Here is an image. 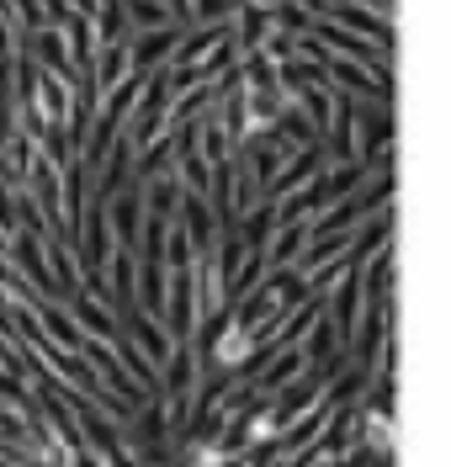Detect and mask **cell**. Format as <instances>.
Masks as SVG:
<instances>
[{
  "instance_id": "obj_1",
  "label": "cell",
  "mask_w": 451,
  "mask_h": 467,
  "mask_svg": "<svg viewBox=\"0 0 451 467\" xmlns=\"http://www.w3.org/2000/svg\"><path fill=\"white\" fill-rule=\"evenodd\" d=\"M122 451L133 457V467H176L180 446L170 441V425H165V404H159V393H149L144 404L122 420Z\"/></svg>"
},
{
  "instance_id": "obj_2",
  "label": "cell",
  "mask_w": 451,
  "mask_h": 467,
  "mask_svg": "<svg viewBox=\"0 0 451 467\" xmlns=\"http://www.w3.org/2000/svg\"><path fill=\"white\" fill-rule=\"evenodd\" d=\"M180 32L176 22H165V27H144V32H128V75H154V69H165L170 64V54H176V43H180Z\"/></svg>"
},
{
  "instance_id": "obj_3",
  "label": "cell",
  "mask_w": 451,
  "mask_h": 467,
  "mask_svg": "<svg viewBox=\"0 0 451 467\" xmlns=\"http://www.w3.org/2000/svg\"><path fill=\"white\" fill-rule=\"evenodd\" d=\"M319 393H324V382L313 378V372H298L292 382H282V388H276V393L266 399L271 425H276V431H287L298 414H308V409L319 404Z\"/></svg>"
},
{
  "instance_id": "obj_4",
  "label": "cell",
  "mask_w": 451,
  "mask_h": 467,
  "mask_svg": "<svg viewBox=\"0 0 451 467\" xmlns=\"http://www.w3.org/2000/svg\"><path fill=\"white\" fill-rule=\"evenodd\" d=\"M398 149V117L393 107H356V160H372V154H393Z\"/></svg>"
},
{
  "instance_id": "obj_5",
  "label": "cell",
  "mask_w": 451,
  "mask_h": 467,
  "mask_svg": "<svg viewBox=\"0 0 451 467\" xmlns=\"http://www.w3.org/2000/svg\"><path fill=\"white\" fill-rule=\"evenodd\" d=\"M330 160H324V144H302L292 149L287 160H282V171H276V181H271V192H266V202H282L287 192H298V186H308L313 175L324 171Z\"/></svg>"
},
{
  "instance_id": "obj_6",
  "label": "cell",
  "mask_w": 451,
  "mask_h": 467,
  "mask_svg": "<svg viewBox=\"0 0 451 467\" xmlns=\"http://www.w3.org/2000/svg\"><path fill=\"white\" fill-rule=\"evenodd\" d=\"M334 27L356 32V37H366V43H377V48H393V16H377V11H366V5H356V0H334L330 11Z\"/></svg>"
},
{
  "instance_id": "obj_7",
  "label": "cell",
  "mask_w": 451,
  "mask_h": 467,
  "mask_svg": "<svg viewBox=\"0 0 451 467\" xmlns=\"http://www.w3.org/2000/svg\"><path fill=\"white\" fill-rule=\"evenodd\" d=\"M64 308H69V319H75V329H80L86 340H107V346H112V340L122 335L118 314H112L101 297H90V292H69V303H64Z\"/></svg>"
},
{
  "instance_id": "obj_8",
  "label": "cell",
  "mask_w": 451,
  "mask_h": 467,
  "mask_svg": "<svg viewBox=\"0 0 451 467\" xmlns=\"http://www.w3.org/2000/svg\"><path fill=\"white\" fill-rule=\"evenodd\" d=\"M118 329H122V335H128L138 350H144V361L159 372V361L170 356V335H165V324L149 319V314H138V308H122V314H118Z\"/></svg>"
},
{
  "instance_id": "obj_9",
  "label": "cell",
  "mask_w": 451,
  "mask_h": 467,
  "mask_svg": "<svg viewBox=\"0 0 451 467\" xmlns=\"http://www.w3.org/2000/svg\"><path fill=\"white\" fill-rule=\"evenodd\" d=\"M176 223L191 234V244H197V255L208 250L212 239H218V223H212V207L208 197H197V192H180V207H176Z\"/></svg>"
},
{
  "instance_id": "obj_10",
  "label": "cell",
  "mask_w": 451,
  "mask_h": 467,
  "mask_svg": "<svg viewBox=\"0 0 451 467\" xmlns=\"http://www.w3.org/2000/svg\"><path fill=\"white\" fill-rule=\"evenodd\" d=\"M229 37H234V48L240 54H250V48H261L271 37V11L261 5V0H250V5H240L234 16H229Z\"/></svg>"
},
{
  "instance_id": "obj_11",
  "label": "cell",
  "mask_w": 451,
  "mask_h": 467,
  "mask_svg": "<svg viewBox=\"0 0 451 467\" xmlns=\"http://www.w3.org/2000/svg\"><path fill=\"white\" fill-rule=\"evenodd\" d=\"M90 90L96 96H107L112 86H122L128 80V43H101L96 48V58H90Z\"/></svg>"
},
{
  "instance_id": "obj_12",
  "label": "cell",
  "mask_w": 451,
  "mask_h": 467,
  "mask_svg": "<svg viewBox=\"0 0 451 467\" xmlns=\"http://www.w3.org/2000/svg\"><path fill=\"white\" fill-rule=\"evenodd\" d=\"M32 160H37V144H32L27 133H22V128H16V133H11V139H5V144H0V181H5V186H11V192H16V186H22V181H27Z\"/></svg>"
},
{
  "instance_id": "obj_13",
  "label": "cell",
  "mask_w": 451,
  "mask_h": 467,
  "mask_svg": "<svg viewBox=\"0 0 451 467\" xmlns=\"http://www.w3.org/2000/svg\"><path fill=\"white\" fill-rule=\"evenodd\" d=\"M271 133H276V139H287L292 149H302V144H319V133H313V122L302 117V107H298V101H282V107H276V117H271Z\"/></svg>"
},
{
  "instance_id": "obj_14",
  "label": "cell",
  "mask_w": 451,
  "mask_h": 467,
  "mask_svg": "<svg viewBox=\"0 0 451 467\" xmlns=\"http://www.w3.org/2000/svg\"><path fill=\"white\" fill-rule=\"evenodd\" d=\"M180 207V181L176 171H159L144 181V213H154V218H176Z\"/></svg>"
},
{
  "instance_id": "obj_15",
  "label": "cell",
  "mask_w": 451,
  "mask_h": 467,
  "mask_svg": "<svg viewBox=\"0 0 451 467\" xmlns=\"http://www.w3.org/2000/svg\"><path fill=\"white\" fill-rule=\"evenodd\" d=\"M308 239V223H276V234L266 239V265H292Z\"/></svg>"
},
{
  "instance_id": "obj_16",
  "label": "cell",
  "mask_w": 451,
  "mask_h": 467,
  "mask_svg": "<svg viewBox=\"0 0 451 467\" xmlns=\"http://www.w3.org/2000/svg\"><path fill=\"white\" fill-rule=\"evenodd\" d=\"M165 271H191L197 265V244H191V234L180 229L176 218H170V229H165Z\"/></svg>"
},
{
  "instance_id": "obj_17",
  "label": "cell",
  "mask_w": 451,
  "mask_h": 467,
  "mask_svg": "<svg viewBox=\"0 0 451 467\" xmlns=\"http://www.w3.org/2000/svg\"><path fill=\"white\" fill-rule=\"evenodd\" d=\"M122 16H128V27H133V32H144V27H165V22H170L165 0H122Z\"/></svg>"
},
{
  "instance_id": "obj_18",
  "label": "cell",
  "mask_w": 451,
  "mask_h": 467,
  "mask_svg": "<svg viewBox=\"0 0 451 467\" xmlns=\"http://www.w3.org/2000/svg\"><path fill=\"white\" fill-rule=\"evenodd\" d=\"M266 11H271V27L276 32H292V37H298V32L313 27V11H302L298 0H276V5H266Z\"/></svg>"
},
{
  "instance_id": "obj_19",
  "label": "cell",
  "mask_w": 451,
  "mask_h": 467,
  "mask_svg": "<svg viewBox=\"0 0 451 467\" xmlns=\"http://www.w3.org/2000/svg\"><path fill=\"white\" fill-rule=\"evenodd\" d=\"M0 404H11V409L32 404V382H27V378H16V372H5V367H0Z\"/></svg>"
},
{
  "instance_id": "obj_20",
  "label": "cell",
  "mask_w": 451,
  "mask_h": 467,
  "mask_svg": "<svg viewBox=\"0 0 451 467\" xmlns=\"http://www.w3.org/2000/svg\"><path fill=\"white\" fill-rule=\"evenodd\" d=\"M16 229V207H11V186L0 181V234H11Z\"/></svg>"
},
{
  "instance_id": "obj_21",
  "label": "cell",
  "mask_w": 451,
  "mask_h": 467,
  "mask_svg": "<svg viewBox=\"0 0 451 467\" xmlns=\"http://www.w3.org/2000/svg\"><path fill=\"white\" fill-rule=\"evenodd\" d=\"M11 54H16V22L0 16V58H11Z\"/></svg>"
},
{
  "instance_id": "obj_22",
  "label": "cell",
  "mask_w": 451,
  "mask_h": 467,
  "mask_svg": "<svg viewBox=\"0 0 451 467\" xmlns=\"http://www.w3.org/2000/svg\"><path fill=\"white\" fill-rule=\"evenodd\" d=\"M356 5H366V11H377V16H393V0H356Z\"/></svg>"
},
{
  "instance_id": "obj_23",
  "label": "cell",
  "mask_w": 451,
  "mask_h": 467,
  "mask_svg": "<svg viewBox=\"0 0 451 467\" xmlns=\"http://www.w3.org/2000/svg\"><path fill=\"white\" fill-rule=\"evenodd\" d=\"M223 5H229V16H234V11H240V5H250V0H223Z\"/></svg>"
}]
</instances>
